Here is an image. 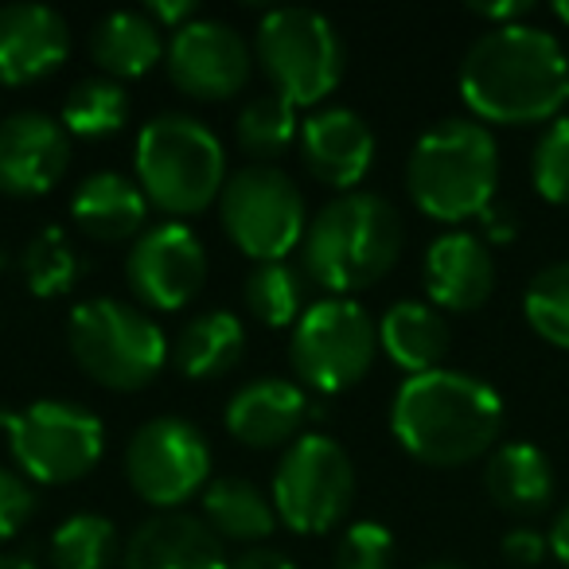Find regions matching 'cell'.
Here are the masks:
<instances>
[{"label":"cell","mask_w":569,"mask_h":569,"mask_svg":"<svg viewBox=\"0 0 569 569\" xmlns=\"http://www.w3.org/2000/svg\"><path fill=\"white\" fill-rule=\"evenodd\" d=\"M421 569H465V566H457V561H429V566H421Z\"/></svg>","instance_id":"44"},{"label":"cell","mask_w":569,"mask_h":569,"mask_svg":"<svg viewBox=\"0 0 569 569\" xmlns=\"http://www.w3.org/2000/svg\"><path fill=\"white\" fill-rule=\"evenodd\" d=\"M356 499V468L328 433H301L273 476V511L297 535H325Z\"/></svg>","instance_id":"11"},{"label":"cell","mask_w":569,"mask_h":569,"mask_svg":"<svg viewBox=\"0 0 569 569\" xmlns=\"http://www.w3.org/2000/svg\"><path fill=\"white\" fill-rule=\"evenodd\" d=\"M219 219L230 242L258 266L261 261H284L289 250L305 242V230H309L301 188L277 164L238 168L222 183Z\"/></svg>","instance_id":"9"},{"label":"cell","mask_w":569,"mask_h":569,"mask_svg":"<svg viewBox=\"0 0 569 569\" xmlns=\"http://www.w3.org/2000/svg\"><path fill=\"white\" fill-rule=\"evenodd\" d=\"M530 180L546 203L569 207V118H553L530 157Z\"/></svg>","instance_id":"33"},{"label":"cell","mask_w":569,"mask_h":569,"mask_svg":"<svg viewBox=\"0 0 569 569\" xmlns=\"http://www.w3.org/2000/svg\"><path fill=\"white\" fill-rule=\"evenodd\" d=\"M12 460L40 483H74L94 472L106 452V426L79 402L43 398L28 410H0Z\"/></svg>","instance_id":"8"},{"label":"cell","mask_w":569,"mask_h":569,"mask_svg":"<svg viewBox=\"0 0 569 569\" xmlns=\"http://www.w3.org/2000/svg\"><path fill=\"white\" fill-rule=\"evenodd\" d=\"M569 90V59L550 32L535 24H503L483 32L460 63V98L480 121L535 126L561 110Z\"/></svg>","instance_id":"1"},{"label":"cell","mask_w":569,"mask_h":569,"mask_svg":"<svg viewBox=\"0 0 569 569\" xmlns=\"http://www.w3.org/2000/svg\"><path fill=\"white\" fill-rule=\"evenodd\" d=\"M301 157L312 180L336 188L340 196L356 191L375 164V133L356 110L328 106L301 121Z\"/></svg>","instance_id":"16"},{"label":"cell","mask_w":569,"mask_h":569,"mask_svg":"<svg viewBox=\"0 0 569 569\" xmlns=\"http://www.w3.org/2000/svg\"><path fill=\"white\" fill-rule=\"evenodd\" d=\"M121 569H230V558L199 515L160 511L129 535Z\"/></svg>","instance_id":"18"},{"label":"cell","mask_w":569,"mask_h":569,"mask_svg":"<svg viewBox=\"0 0 569 569\" xmlns=\"http://www.w3.org/2000/svg\"><path fill=\"white\" fill-rule=\"evenodd\" d=\"M379 325L351 297H325L309 305L293 325L289 363L317 395H340L356 387L375 363Z\"/></svg>","instance_id":"10"},{"label":"cell","mask_w":569,"mask_h":569,"mask_svg":"<svg viewBox=\"0 0 569 569\" xmlns=\"http://www.w3.org/2000/svg\"><path fill=\"white\" fill-rule=\"evenodd\" d=\"M566 102H569V90H566Z\"/></svg>","instance_id":"46"},{"label":"cell","mask_w":569,"mask_h":569,"mask_svg":"<svg viewBox=\"0 0 569 569\" xmlns=\"http://www.w3.org/2000/svg\"><path fill=\"white\" fill-rule=\"evenodd\" d=\"M483 488L499 511L538 515L553 499V468L542 449L527 441H507L483 465Z\"/></svg>","instance_id":"23"},{"label":"cell","mask_w":569,"mask_h":569,"mask_svg":"<svg viewBox=\"0 0 569 569\" xmlns=\"http://www.w3.org/2000/svg\"><path fill=\"white\" fill-rule=\"evenodd\" d=\"M71 164V133L40 110L0 121V191L17 199L48 196Z\"/></svg>","instance_id":"15"},{"label":"cell","mask_w":569,"mask_h":569,"mask_svg":"<svg viewBox=\"0 0 569 569\" xmlns=\"http://www.w3.org/2000/svg\"><path fill=\"white\" fill-rule=\"evenodd\" d=\"M160 56H164V43H160V28L152 24L149 12H110L90 32V59L113 82L141 79L160 63Z\"/></svg>","instance_id":"24"},{"label":"cell","mask_w":569,"mask_h":569,"mask_svg":"<svg viewBox=\"0 0 569 569\" xmlns=\"http://www.w3.org/2000/svg\"><path fill=\"white\" fill-rule=\"evenodd\" d=\"M395 566V535L382 522H356L340 535L336 569H390Z\"/></svg>","instance_id":"34"},{"label":"cell","mask_w":569,"mask_h":569,"mask_svg":"<svg viewBox=\"0 0 569 569\" xmlns=\"http://www.w3.org/2000/svg\"><path fill=\"white\" fill-rule=\"evenodd\" d=\"M480 227H483V242H496V246L511 242V238H515V211L491 203L488 211L480 214Z\"/></svg>","instance_id":"39"},{"label":"cell","mask_w":569,"mask_h":569,"mask_svg":"<svg viewBox=\"0 0 569 569\" xmlns=\"http://www.w3.org/2000/svg\"><path fill=\"white\" fill-rule=\"evenodd\" d=\"M234 133L253 164H269V160L284 157L289 144L301 137V118H297V106L289 98L269 90V94L246 102V110L238 113Z\"/></svg>","instance_id":"27"},{"label":"cell","mask_w":569,"mask_h":569,"mask_svg":"<svg viewBox=\"0 0 569 569\" xmlns=\"http://www.w3.org/2000/svg\"><path fill=\"white\" fill-rule=\"evenodd\" d=\"M503 429V398L468 371L410 375L390 406V433L421 465L457 468L483 457Z\"/></svg>","instance_id":"2"},{"label":"cell","mask_w":569,"mask_h":569,"mask_svg":"<svg viewBox=\"0 0 569 569\" xmlns=\"http://www.w3.org/2000/svg\"><path fill=\"white\" fill-rule=\"evenodd\" d=\"M309 413H317L309 406L297 382L289 379H253L246 387L234 390V398L227 402V429L250 449H277L301 437Z\"/></svg>","instance_id":"20"},{"label":"cell","mask_w":569,"mask_h":569,"mask_svg":"<svg viewBox=\"0 0 569 569\" xmlns=\"http://www.w3.org/2000/svg\"><path fill=\"white\" fill-rule=\"evenodd\" d=\"M0 569H40V566L28 558H17V553H0Z\"/></svg>","instance_id":"42"},{"label":"cell","mask_w":569,"mask_h":569,"mask_svg":"<svg viewBox=\"0 0 569 569\" xmlns=\"http://www.w3.org/2000/svg\"><path fill=\"white\" fill-rule=\"evenodd\" d=\"M67 343L74 363L110 390H144L172 351L157 320L118 297L82 301L67 320Z\"/></svg>","instance_id":"6"},{"label":"cell","mask_w":569,"mask_h":569,"mask_svg":"<svg viewBox=\"0 0 569 569\" xmlns=\"http://www.w3.org/2000/svg\"><path fill=\"white\" fill-rule=\"evenodd\" d=\"M246 309L266 328H289L305 317V269L289 261H261L246 277Z\"/></svg>","instance_id":"28"},{"label":"cell","mask_w":569,"mask_h":569,"mask_svg":"<svg viewBox=\"0 0 569 569\" xmlns=\"http://www.w3.org/2000/svg\"><path fill=\"white\" fill-rule=\"evenodd\" d=\"M499 550H503V558L511 561V566H538V561L546 558V550H550V538L530 527H519V530H507Z\"/></svg>","instance_id":"36"},{"label":"cell","mask_w":569,"mask_h":569,"mask_svg":"<svg viewBox=\"0 0 569 569\" xmlns=\"http://www.w3.org/2000/svg\"><path fill=\"white\" fill-rule=\"evenodd\" d=\"M266 79L289 102L317 106L343 79V40L332 20L312 9H273L261 17L253 40Z\"/></svg>","instance_id":"7"},{"label":"cell","mask_w":569,"mask_h":569,"mask_svg":"<svg viewBox=\"0 0 569 569\" xmlns=\"http://www.w3.org/2000/svg\"><path fill=\"white\" fill-rule=\"evenodd\" d=\"M499 144L488 126L445 118L418 137L406 160V188L418 211L437 222L480 219L496 199Z\"/></svg>","instance_id":"4"},{"label":"cell","mask_w":569,"mask_h":569,"mask_svg":"<svg viewBox=\"0 0 569 569\" xmlns=\"http://www.w3.org/2000/svg\"><path fill=\"white\" fill-rule=\"evenodd\" d=\"M118 553V527L106 515L79 511L51 535V561L56 569H110Z\"/></svg>","instance_id":"30"},{"label":"cell","mask_w":569,"mask_h":569,"mask_svg":"<svg viewBox=\"0 0 569 569\" xmlns=\"http://www.w3.org/2000/svg\"><path fill=\"white\" fill-rule=\"evenodd\" d=\"M129 289L144 309L176 312L199 297L207 281V250L183 222H157L141 230L126 258Z\"/></svg>","instance_id":"13"},{"label":"cell","mask_w":569,"mask_h":569,"mask_svg":"<svg viewBox=\"0 0 569 569\" xmlns=\"http://www.w3.org/2000/svg\"><path fill=\"white\" fill-rule=\"evenodd\" d=\"M402 219L395 203L375 191H348L317 211L301 242V266L309 281L332 297L371 289L395 269L402 253Z\"/></svg>","instance_id":"3"},{"label":"cell","mask_w":569,"mask_h":569,"mask_svg":"<svg viewBox=\"0 0 569 569\" xmlns=\"http://www.w3.org/2000/svg\"><path fill=\"white\" fill-rule=\"evenodd\" d=\"M553 17H558L561 24H569V0H561V4H553Z\"/></svg>","instance_id":"43"},{"label":"cell","mask_w":569,"mask_h":569,"mask_svg":"<svg viewBox=\"0 0 569 569\" xmlns=\"http://www.w3.org/2000/svg\"><path fill=\"white\" fill-rule=\"evenodd\" d=\"M152 17V24L160 28V32H180L183 24H191L196 20V0H152L149 9H144Z\"/></svg>","instance_id":"37"},{"label":"cell","mask_w":569,"mask_h":569,"mask_svg":"<svg viewBox=\"0 0 569 569\" xmlns=\"http://www.w3.org/2000/svg\"><path fill=\"white\" fill-rule=\"evenodd\" d=\"M472 12L483 20H499V28H503V24H519V17H527L530 4L527 0H511V4H472Z\"/></svg>","instance_id":"40"},{"label":"cell","mask_w":569,"mask_h":569,"mask_svg":"<svg viewBox=\"0 0 569 569\" xmlns=\"http://www.w3.org/2000/svg\"><path fill=\"white\" fill-rule=\"evenodd\" d=\"M203 522L230 542H266L277 530L273 499L242 476H214L203 488Z\"/></svg>","instance_id":"26"},{"label":"cell","mask_w":569,"mask_h":569,"mask_svg":"<svg viewBox=\"0 0 569 569\" xmlns=\"http://www.w3.org/2000/svg\"><path fill=\"white\" fill-rule=\"evenodd\" d=\"M129 118V98L121 90V82L113 79H82L79 87H71V94L63 98V110H59V121H63L67 133L87 137V141H98V137H110L126 126Z\"/></svg>","instance_id":"29"},{"label":"cell","mask_w":569,"mask_h":569,"mask_svg":"<svg viewBox=\"0 0 569 569\" xmlns=\"http://www.w3.org/2000/svg\"><path fill=\"white\" fill-rule=\"evenodd\" d=\"M168 74L199 102H227L250 79L253 51L242 32L222 20H191L168 40Z\"/></svg>","instance_id":"14"},{"label":"cell","mask_w":569,"mask_h":569,"mask_svg":"<svg viewBox=\"0 0 569 569\" xmlns=\"http://www.w3.org/2000/svg\"><path fill=\"white\" fill-rule=\"evenodd\" d=\"M522 312L546 343L569 351V261H553L530 277Z\"/></svg>","instance_id":"32"},{"label":"cell","mask_w":569,"mask_h":569,"mask_svg":"<svg viewBox=\"0 0 569 569\" xmlns=\"http://www.w3.org/2000/svg\"><path fill=\"white\" fill-rule=\"evenodd\" d=\"M126 476L149 507L176 511L211 483V445L191 421L152 418L129 437Z\"/></svg>","instance_id":"12"},{"label":"cell","mask_w":569,"mask_h":569,"mask_svg":"<svg viewBox=\"0 0 569 569\" xmlns=\"http://www.w3.org/2000/svg\"><path fill=\"white\" fill-rule=\"evenodd\" d=\"M20 266H24V281L36 297H63L74 289V281L82 277V258L67 234L59 227H48L24 246L20 253Z\"/></svg>","instance_id":"31"},{"label":"cell","mask_w":569,"mask_h":569,"mask_svg":"<svg viewBox=\"0 0 569 569\" xmlns=\"http://www.w3.org/2000/svg\"><path fill=\"white\" fill-rule=\"evenodd\" d=\"M246 351V328L234 312L211 309L191 317L180 328L168 359L176 363V371L188 375V379H214V375H227L230 367H238Z\"/></svg>","instance_id":"25"},{"label":"cell","mask_w":569,"mask_h":569,"mask_svg":"<svg viewBox=\"0 0 569 569\" xmlns=\"http://www.w3.org/2000/svg\"><path fill=\"white\" fill-rule=\"evenodd\" d=\"M449 343H452L449 325L426 301H398L379 320V348L406 375L441 371L445 356H449Z\"/></svg>","instance_id":"22"},{"label":"cell","mask_w":569,"mask_h":569,"mask_svg":"<svg viewBox=\"0 0 569 569\" xmlns=\"http://www.w3.org/2000/svg\"><path fill=\"white\" fill-rule=\"evenodd\" d=\"M137 183L164 214H199L222 196L227 152L191 113H157L137 133Z\"/></svg>","instance_id":"5"},{"label":"cell","mask_w":569,"mask_h":569,"mask_svg":"<svg viewBox=\"0 0 569 569\" xmlns=\"http://www.w3.org/2000/svg\"><path fill=\"white\" fill-rule=\"evenodd\" d=\"M36 511V496L28 480L12 468H0V542L12 538Z\"/></svg>","instance_id":"35"},{"label":"cell","mask_w":569,"mask_h":569,"mask_svg":"<svg viewBox=\"0 0 569 569\" xmlns=\"http://www.w3.org/2000/svg\"><path fill=\"white\" fill-rule=\"evenodd\" d=\"M71 51V28L48 4H0V82L28 87L48 79Z\"/></svg>","instance_id":"17"},{"label":"cell","mask_w":569,"mask_h":569,"mask_svg":"<svg viewBox=\"0 0 569 569\" xmlns=\"http://www.w3.org/2000/svg\"><path fill=\"white\" fill-rule=\"evenodd\" d=\"M426 293L433 297L437 309L472 312L496 289V258L488 242L468 230H449L433 238L426 250Z\"/></svg>","instance_id":"19"},{"label":"cell","mask_w":569,"mask_h":569,"mask_svg":"<svg viewBox=\"0 0 569 569\" xmlns=\"http://www.w3.org/2000/svg\"><path fill=\"white\" fill-rule=\"evenodd\" d=\"M0 269H4V253H0Z\"/></svg>","instance_id":"45"},{"label":"cell","mask_w":569,"mask_h":569,"mask_svg":"<svg viewBox=\"0 0 569 569\" xmlns=\"http://www.w3.org/2000/svg\"><path fill=\"white\" fill-rule=\"evenodd\" d=\"M550 553L561 561V566L569 569V503L558 511V519H553V527H550Z\"/></svg>","instance_id":"41"},{"label":"cell","mask_w":569,"mask_h":569,"mask_svg":"<svg viewBox=\"0 0 569 569\" xmlns=\"http://www.w3.org/2000/svg\"><path fill=\"white\" fill-rule=\"evenodd\" d=\"M149 199L141 183L126 172H94L74 188L71 219L94 242H121L144 227Z\"/></svg>","instance_id":"21"},{"label":"cell","mask_w":569,"mask_h":569,"mask_svg":"<svg viewBox=\"0 0 569 569\" xmlns=\"http://www.w3.org/2000/svg\"><path fill=\"white\" fill-rule=\"evenodd\" d=\"M230 569H297V566L284 558L281 550H269V546H250V550H242L234 561H230Z\"/></svg>","instance_id":"38"}]
</instances>
